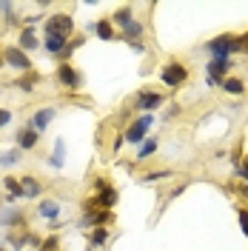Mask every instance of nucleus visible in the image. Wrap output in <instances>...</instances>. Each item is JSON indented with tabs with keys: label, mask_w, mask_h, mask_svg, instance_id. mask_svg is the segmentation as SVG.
<instances>
[{
	"label": "nucleus",
	"mask_w": 248,
	"mask_h": 251,
	"mask_svg": "<svg viewBox=\"0 0 248 251\" xmlns=\"http://www.w3.org/2000/svg\"><path fill=\"white\" fill-rule=\"evenodd\" d=\"M57 249H60V237H57V234L46 237V240L40 243V251H57Z\"/></svg>",
	"instance_id": "25"
},
{
	"label": "nucleus",
	"mask_w": 248,
	"mask_h": 251,
	"mask_svg": "<svg viewBox=\"0 0 248 251\" xmlns=\"http://www.w3.org/2000/svg\"><path fill=\"white\" fill-rule=\"evenodd\" d=\"M37 46H40V40H37L34 26H23V29H20V37H17V49H23V51L29 54V51H34Z\"/></svg>",
	"instance_id": "13"
},
{
	"label": "nucleus",
	"mask_w": 248,
	"mask_h": 251,
	"mask_svg": "<svg viewBox=\"0 0 248 251\" xmlns=\"http://www.w3.org/2000/svg\"><path fill=\"white\" fill-rule=\"evenodd\" d=\"M66 143H63V137L60 140H54V151H51V157H49V166L51 169H63V163H66Z\"/></svg>",
	"instance_id": "21"
},
{
	"label": "nucleus",
	"mask_w": 248,
	"mask_h": 251,
	"mask_svg": "<svg viewBox=\"0 0 248 251\" xmlns=\"http://www.w3.org/2000/svg\"><path fill=\"white\" fill-rule=\"evenodd\" d=\"M3 66H6V60H3V51H0V69H3Z\"/></svg>",
	"instance_id": "32"
},
{
	"label": "nucleus",
	"mask_w": 248,
	"mask_h": 251,
	"mask_svg": "<svg viewBox=\"0 0 248 251\" xmlns=\"http://www.w3.org/2000/svg\"><path fill=\"white\" fill-rule=\"evenodd\" d=\"M160 80H163L166 86H171V89H180L188 80V66H183V63H177V60L166 63L163 72H160Z\"/></svg>",
	"instance_id": "4"
},
{
	"label": "nucleus",
	"mask_w": 248,
	"mask_h": 251,
	"mask_svg": "<svg viewBox=\"0 0 248 251\" xmlns=\"http://www.w3.org/2000/svg\"><path fill=\"white\" fill-rule=\"evenodd\" d=\"M205 49L214 54V57H223V60H231L234 51H240V40H237V34H217L214 40H208Z\"/></svg>",
	"instance_id": "2"
},
{
	"label": "nucleus",
	"mask_w": 248,
	"mask_h": 251,
	"mask_svg": "<svg viewBox=\"0 0 248 251\" xmlns=\"http://www.w3.org/2000/svg\"><path fill=\"white\" fill-rule=\"evenodd\" d=\"M94 186H97V191H100V194H97V203H100V208H106V211H111V208L117 205V200H120L117 188H114V186H109V183H106L103 177H97V180H94Z\"/></svg>",
	"instance_id": "8"
},
{
	"label": "nucleus",
	"mask_w": 248,
	"mask_h": 251,
	"mask_svg": "<svg viewBox=\"0 0 248 251\" xmlns=\"http://www.w3.org/2000/svg\"><path fill=\"white\" fill-rule=\"evenodd\" d=\"M94 34H97L100 40L111 43V40L117 37V29H114V23H111L109 17H103V20H97V23H94Z\"/></svg>",
	"instance_id": "17"
},
{
	"label": "nucleus",
	"mask_w": 248,
	"mask_h": 251,
	"mask_svg": "<svg viewBox=\"0 0 248 251\" xmlns=\"http://www.w3.org/2000/svg\"><path fill=\"white\" fill-rule=\"evenodd\" d=\"M54 114H57V109H51V106H46V109H37L34 111V117H31V128L34 131H46L49 128V123L54 120Z\"/></svg>",
	"instance_id": "15"
},
{
	"label": "nucleus",
	"mask_w": 248,
	"mask_h": 251,
	"mask_svg": "<svg viewBox=\"0 0 248 251\" xmlns=\"http://www.w3.org/2000/svg\"><path fill=\"white\" fill-rule=\"evenodd\" d=\"M128 46L134 49V51H146V46H143V43H140V40H131V43H128Z\"/></svg>",
	"instance_id": "31"
},
{
	"label": "nucleus",
	"mask_w": 248,
	"mask_h": 251,
	"mask_svg": "<svg viewBox=\"0 0 248 251\" xmlns=\"http://www.w3.org/2000/svg\"><path fill=\"white\" fill-rule=\"evenodd\" d=\"M171 172H151V174H146L143 180H160V177H169Z\"/></svg>",
	"instance_id": "29"
},
{
	"label": "nucleus",
	"mask_w": 248,
	"mask_h": 251,
	"mask_svg": "<svg viewBox=\"0 0 248 251\" xmlns=\"http://www.w3.org/2000/svg\"><path fill=\"white\" fill-rule=\"evenodd\" d=\"M57 80H60V86H66L69 92H77L80 86H83V75H80L72 63H60L57 66Z\"/></svg>",
	"instance_id": "6"
},
{
	"label": "nucleus",
	"mask_w": 248,
	"mask_h": 251,
	"mask_svg": "<svg viewBox=\"0 0 248 251\" xmlns=\"http://www.w3.org/2000/svg\"><path fill=\"white\" fill-rule=\"evenodd\" d=\"M0 251H6V249H0Z\"/></svg>",
	"instance_id": "33"
},
{
	"label": "nucleus",
	"mask_w": 248,
	"mask_h": 251,
	"mask_svg": "<svg viewBox=\"0 0 248 251\" xmlns=\"http://www.w3.org/2000/svg\"><path fill=\"white\" fill-rule=\"evenodd\" d=\"M40 72H26V75H20V77H17V89H20V92H34V86H37V83H40Z\"/></svg>",
	"instance_id": "18"
},
{
	"label": "nucleus",
	"mask_w": 248,
	"mask_h": 251,
	"mask_svg": "<svg viewBox=\"0 0 248 251\" xmlns=\"http://www.w3.org/2000/svg\"><path fill=\"white\" fill-rule=\"evenodd\" d=\"M109 240V226H97L92 231V237H89V243H92V249H100L103 243Z\"/></svg>",
	"instance_id": "22"
},
{
	"label": "nucleus",
	"mask_w": 248,
	"mask_h": 251,
	"mask_svg": "<svg viewBox=\"0 0 248 251\" xmlns=\"http://www.w3.org/2000/svg\"><path fill=\"white\" fill-rule=\"evenodd\" d=\"M237 217H240V228H243V234L248 237V208H240Z\"/></svg>",
	"instance_id": "26"
},
{
	"label": "nucleus",
	"mask_w": 248,
	"mask_h": 251,
	"mask_svg": "<svg viewBox=\"0 0 248 251\" xmlns=\"http://www.w3.org/2000/svg\"><path fill=\"white\" fill-rule=\"evenodd\" d=\"M20 154H23V151H20V149H12V151H6V154H0V166H3V169H9V166H15V163H20Z\"/></svg>",
	"instance_id": "24"
},
{
	"label": "nucleus",
	"mask_w": 248,
	"mask_h": 251,
	"mask_svg": "<svg viewBox=\"0 0 248 251\" xmlns=\"http://www.w3.org/2000/svg\"><path fill=\"white\" fill-rule=\"evenodd\" d=\"M157 151V137H149V140L140 146V151H137V160H149V157Z\"/></svg>",
	"instance_id": "23"
},
{
	"label": "nucleus",
	"mask_w": 248,
	"mask_h": 251,
	"mask_svg": "<svg viewBox=\"0 0 248 251\" xmlns=\"http://www.w3.org/2000/svg\"><path fill=\"white\" fill-rule=\"evenodd\" d=\"M37 140H40V131H34L31 126H26V128H20L15 137V146L20 149V151H31L34 146H37Z\"/></svg>",
	"instance_id": "11"
},
{
	"label": "nucleus",
	"mask_w": 248,
	"mask_h": 251,
	"mask_svg": "<svg viewBox=\"0 0 248 251\" xmlns=\"http://www.w3.org/2000/svg\"><path fill=\"white\" fill-rule=\"evenodd\" d=\"M72 40H66V37H57V34H43V49H46L51 57H60L63 51L69 49Z\"/></svg>",
	"instance_id": "14"
},
{
	"label": "nucleus",
	"mask_w": 248,
	"mask_h": 251,
	"mask_svg": "<svg viewBox=\"0 0 248 251\" xmlns=\"http://www.w3.org/2000/svg\"><path fill=\"white\" fill-rule=\"evenodd\" d=\"M9 123H12V111L0 109V128H3V126H9Z\"/></svg>",
	"instance_id": "27"
},
{
	"label": "nucleus",
	"mask_w": 248,
	"mask_h": 251,
	"mask_svg": "<svg viewBox=\"0 0 248 251\" xmlns=\"http://www.w3.org/2000/svg\"><path fill=\"white\" fill-rule=\"evenodd\" d=\"M231 60H223V57H214V60L205 66V72H208V86H223V80L228 77V72H231Z\"/></svg>",
	"instance_id": "7"
},
{
	"label": "nucleus",
	"mask_w": 248,
	"mask_h": 251,
	"mask_svg": "<svg viewBox=\"0 0 248 251\" xmlns=\"http://www.w3.org/2000/svg\"><path fill=\"white\" fill-rule=\"evenodd\" d=\"M3 186H6V205H15L17 200H23V186H20V177H15V174H9L6 180H3Z\"/></svg>",
	"instance_id": "16"
},
{
	"label": "nucleus",
	"mask_w": 248,
	"mask_h": 251,
	"mask_svg": "<svg viewBox=\"0 0 248 251\" xmlns=\"http://www.w3.org/2000/svg\"><path fill=\"white\" fill-rule=\"evenodd\" d=\"M20 186H23V200H37L43 194V183L34 174H23L20 177Z\"/></svg>",
	"instance_id": "12"
},
{
	"label": "nucleus",
	"mask_w": 248,
	"mask_h": 251,
	"mask_svg": "<svg viewBox=\"0 0 248 251\" xmlns=\"http://www.w3.org/2000/svg\"><path fill=\"white\" fill-rule=\"evenodd\" d=\"M220 89H223L225 94H231V97H240V94L246 92V83H243L240 77H225V80H223V86H220Z\"/></svg>",
	"instance_id": "20"
},
{
	"label": "nucleus",
	"mask_w": 248,
	"mask_h": 251,
	"mask_svg": "<svg viewBox=\"0 0 248 251\" xmlns=\"http://www.w3.org/2000/svg\"><path fill=\"white\" fill-rule=\"evenodd\" d=\"M237 40H240V51H246V54H248V31H246V34H240Z\"/></svg>",
	"instance_id": "30"
},
{
	"label": "nucleus",
	"mask_w": 248,
	"mask_h": 251,
	"mask_svg": "<svg viewBox=\"0 0 248 251\" xmlns=\"http://www.w3.org/2000/svg\"><path fill=\"white\" fill-rule=\"evenodd\" d=\"M37 214L46 220H57V214H60V203L57 200H43V203H37Z\"/></svg>",
	"instance_id": "19"
},
{
	"label": "nucleus",
	"mask_w": 248,
	"mask_h": 251,
	"mask_svg": "<svg viewBox=\"0 0 248 251\" xmlns=\"http://www.w3.org/2000/svg\"><path fill=\"white\" fill-rule=\"evenodd\" d=\"M0 228H26V214L17 205L0 208Z\"/></svg>",
	"instance_id": "9"
},
{
	"label": "nucleus",
	"mask_w": 248,
	"mask_h": 251,
	"mask_svg": "<svg viewBox=\"0 0 248 251\" xmlns=\"http://www.w3.org/2000/svg\"><path fill=\"white\" fill-rule=\"evenodd\" d=\"M43 34H57V37L72 40V34H74V17L66 15V12L51 15V17L46 20V26H43Z\"/></svg>",
	"instance_id": "1"
},
{
	"label": "nucleus",
	"mask_w": 248,
	"mask_h": 251,
	"mask_svg": "<svg viewBox=\"0 0 248 251\" xmlns=\"http://www.w3.org/2000/svg\"><path fill=\"white\" fill-rule=\"evenodd\" d=\"M240 174H243V180L248 186V157H243V163H240Z\"/></svg>",
	"instance_id": "28"
},
{
	"label": "nucleus",
	"mask_w": 248,
	"mask_h": 251,
	"mask_svg": "<svg viewBox=\"0 0 248 251\" xmlns=\"http://www.w3.org/2000/svg\"><path fill=\"white\" fill-rule=\"evenodd\" d=\"M151 123H154V117H151V114H140L137 120L125 128L123 137L131 143V146H143V143H146V134H149V128H151Z\"/></svg>",
	"instance_id": "3"
},
{
	"label": "nucleus",
	"mask_w": 248,
	"mask_h": 251,
	"mask_svg": "<svg viewBox=\"0 0 248 251\" xmlns=\"http://www.w3.org/2000/svg\"><path fill=\"white\" fill-rule=\"evenodd\" d=\"M3 60H6V66H12V69L20 72V75L34 72V69H31L34 63L29 60V54H26L23 49H17V46H6V49H3Z\"/></svg>",
	"instance_id": "5"
},
{
	"label": "nucleus",
	"mask_w": 248,
	"mask_h": 251,
	"mask_svg": "<svg viewBox=\"0 0 248 251\" xmlns=\"http://www.w3.org/2000/svg\"><path fill=\"white\" fill-rule=\"evenodd\" d=\"M166 103V97L160 92H149V89H143V92L137 94V100H134V106H137V111H146V114H151V111H157L160 106Z\"/></svg>",
	"instance_id": "10"
}]
</instances>
